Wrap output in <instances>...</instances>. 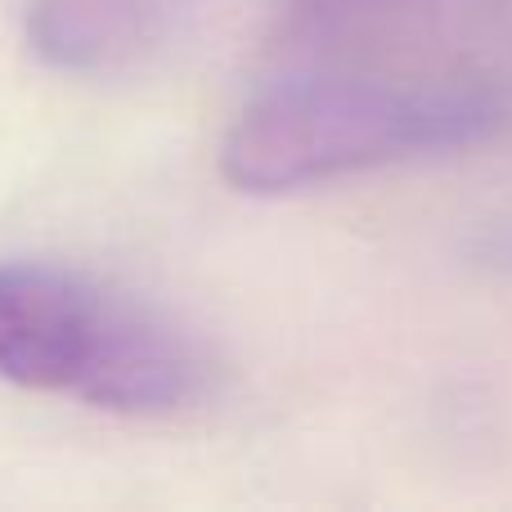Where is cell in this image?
<instances>
[{
    "instance_id": "1",
    "label": "cell",
    "mask_w": 512,
    "mask_h": 512,
    "mask_svg": "<svg viewBox=\"0 0 512 512\" xmlns=\"http://www.w3.org/2000/svg\"><path fill=\"white\" fill-rule=\"evenodd\" d=\"M0 378L158 418L212 391L207 351L162 310L59 265H0Z\"/></svg>"
},
{
    "instance_id": "2",
    "label": "cell",
    "mask_w": 512,
    "mask_h": 512,
    "mask_svg": "<svg viewBox=\"0 0 512 512\" xmlns=\"http://www.w3.org/2000/svg\"><path fill=\"white\" fill-rule=\"evenodd\" d=\"M504 108L463 86L292 77L256 90L225 140V180L243 194H288L418 153L486 140Z\"/></svg>"
},
{
    "instance_id": "3",
    "label": "cell",
    "mask_w": 512,
    "mask_h": 512,
    "mask_svg": "<svg viewBox=\"0 0 512 512\" xmlns=\"http://www.w3.org/2000/svg\"><path fill=\"white\" fill-rule=\"evenodd\" d=\"M158 27L153 0H32L27 41L50 68L99 72L140 50Z\"/></svg>"
},
{
    "instance_id": "4",
    "label": "cell",
    "mask_w": 512,
    "mask_h": 512,
    "mask_svg": "<svg viewBox=\"0 0 512 512\" xmlns=\"http://www.w3.org/2000/svg\"><path fill=\"white\" fill-rule=\"evenodd\" d=\"M400 0H297L306 18H346V14H369V9H387Z\"/></svg>"
}]
</instances>
